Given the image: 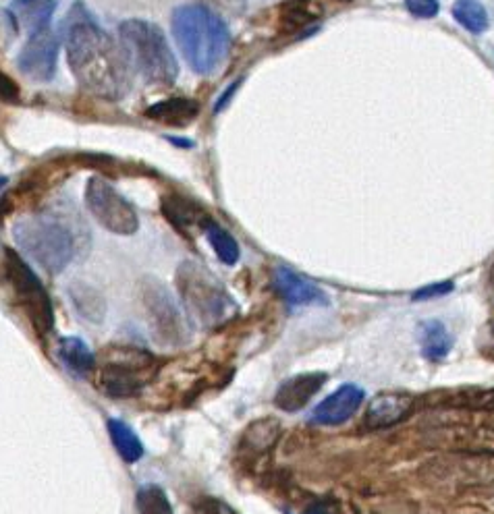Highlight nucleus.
<instances>
[{
    "instance_id": "39448f33",
    "label": "nucleus",
    "mask_w": 494,
    "mask_h": 514,
    "mask_svg": "<svg viewBox=\"0 0 494 514\" xmlns=\"http://www.w3.org/2000/svg\"><path fill=\"white\" fill-rule=\"evenodd\" d=\"M19 249L48 274H61L75 255V239L69 228L52 216H25L13 226Z\"/></svg>"
},
{
    "instance_id": "9d476101",
    "label": "nucleus",
    "mask_w": 494,
    "mask_h": 514,
    "mask_svg": "<svg viewBox=\"0 0 494 514\" xmlns=\"http://www.w3.org/2000/svg\"><path fill=\"white\" fill-rule=\"evenodd\" d=\"M59 48V36L52 32V27H48V30L32 36L19 50L17 69L32 81H52L54 75H57Z\"/></svg>"
},
{
    "instance_id": "c85d7f7f",
    "label": "nucleus",
    "mask_w": 494,
    "mask_h": 514,
    "mask_svg": "<svg viewBox=\"0 0 494 514\" xmlns=\"http://www.w3.org/2000/svg\"><path fill=\"white\" fill-rule=\"evenodd\" d=\"M239 85H241V81H235V83L231 85V88L227 90V94H223V96H221V100L216 102V112H221V110H223V108L229 104V98L235 94V90L239 88Z\"/></svg>"
},
{
    "instance_id": "0eeeda50",
    "label": "nucleus",
    "mask_w": 494,
    "mask_h": 514,
    "mask_svg": "<svg viewBox=\"0 0 494 514\" xmlns=\"http://www.w3.org/2000/svg\"><path fill=\"white\" fill-rule=\"evenodd\" d=\"M142 303L158 342L167 347L185 345L191 336V318H187L189 313L183 311L173 293L160 280L152 276L142 280Z\"/></svg>"
},
{
    "instance_id": "b1692460",
    "label": "nucleus",
    "mask_w": 494,
    "mask_h": 514,
    "mask_svg": "<svg viewBox=\"0 0 494 514\" xmlns=\"http://www.w3.org/2000/svg\"><path fill=\"white\" fill-rule=\"evenodd\" d=\"M71 297L77 307V311L90 322H100L104 318V299L88 284H73Z\"/></svg>"
},
{
    "instance_id": "ddd939ff",
    "label": "nucleus",
    "mask_w": 494,
    "mask_h": 514,
    "mask_svg": "<svg viewBox=\"0 0 494 514\" xmlns=\"http://www.w3.org/2000/svg\"><path fill=\"white\" fill-rule=\"evenodd\" d=\"M272 284H274V289H277V293L293 307L328 305V297L318 287V284H314L312 280L304 278L289 268H283V266L274 268Z\"/></svg>"
},
{
    "instance_id": "6e6552de",
    "label": "nucleus",
    "mask_w": 494,
    "mask_h": 514,
    "mask_svg": "<svg viewBox=\"0 0 494 514\" xmlns=\"http://www.w3.org/2000/svg\"><path fill=\"white\" fill-rule=\"evenodd\" d=\"M156 357L148 351L123 347L106 351L100 365V384L115 398H127L140 392L144 384L154 376Z\"/></svg>"
},
{
    "instance_id": "4468645a",
    "label": "nucleus",
    "mask_w": 494,
    "mask_h": 514,
    "mask_svg": "<svg viewBox=\"0 0 494 514\" xmlns=\"http://www.w3.org/2000/svg\"><path fill=\"white\" fill-rule=\"evenodd\" d=\"M54 11H57V0H11L5 13L15 30H21L32 38L48 30Z\"/></svg>"
},
{
    "instance_id": "412c9836",
    "label": "nucleus",
    "mask_w": 494,
    "mask_h": 514,
    "mask_svg": "<svg viewBox=\"0 0 494 514\" xmlns=\"http://www.w3.org/2000/svg\"><path fill=\"white\" fill-rule=\"evenodd\" d=\"M108 427V436L113 440L115 450L119 452L121 459L129 465L137 463L144 456V444L142 440L137 438V434L131 430V427L125 421L119 419H108L106 423Z\"/></svg>"
},
{
    "instance_id": "9b49d317",
    "label": "nucleus",
    "mask_w": 494,
    "mask_h": 514,
    "mask_svg": "<svg viewBox=\"0 0 494 514\" xmlns=\"http://www.w3.org/2000/svg\"><path fill=\"white\" fill-rule=\"evenodd\" d=\"M364 398H366V392L360 386L343 384L335 392L328 394L324 401L312 411L310 421L324 427L341 425L358 413Z\"/></svg>"
},
{
    "instance_id": "c756f323",
    "label": "nucleus",
    "mask_w": 494,
    "mask_h": 514,
    "mask_svg": "<svg viewBox=\"0 0 494 514\" xmlns=\"http://www.w3.org/2000/svg\"><path fill=\"white\" fill-rule=\"evenodd\" d=\"M301 514H328V510H326L322 504H312V506H308Z\"/></svg>"
},
{
    "instance_id": "a211bd4d",
    "label": "nucleus",
    "mask_w": 494,
    "mask_h": 514,
    "mask_svg": "<svg viewBox=\"0 0 494 514\" xmlns=\"http://www.w3.org/2000/svg\"><path fill=\"white\" fill-rule=\"evenodd\" d=\"M320 7L314 3V0H287L279 7L277 13V25L279 32L293 36L295 32L304 30L310 23H314L320 15L318 11Z\"/></svg>"
},
{
    "instance_id": "423d86ee",
    "label": "nucleus",
    "mask_w": 494,
    "mask_h": 514,
    "mask_svg": "<svg viewBox=\"0 0 494 514\" xmlns=\"http://www.w3.org/2000/svg\"><path fill=\"white\" fill-rule=\"evenodd\" d=\"M3 272L11 295L25 313L27 322L40 336L50 334L54 328V309L38 274L11 247L3 249Z\"/></svg>"
},
{
    "instance_id": "6ab92c4d",
    "label": "nucleus",
    "mask_w": 494,
    "mask_h": 514,
    "mask_svg": "<svg viewBox=\"0 0 494 514\" xmlns=\"http://www.w3.org/2000/svg\"><path fill=\"white\" fill-rule=\"evenodd\" d=\"M59 359L71 371L73 376L84 378L96 369V355L77 336H65L59 340Z\"/></svg>"
},
{
    "instance_id": "a878e982",
    "label": "nucleus",
    "mask_w": 494,
    "mask_h": 514,
    "mask_svg": "<svg viewBox=\"0 0 494 514\" xmlns=\"http://www.w3.org/2000/svg\"><path fill=\"white\" fill-rule=\"evenodd\" d=\"M405 7L411 15L420 19H432L441 11L438 0H405Z\"/></svg>"
},
{
    "instance_id": "20e7f679",
    "label": "nucleus",
    "mask_w": 494,
    "mask_h": 514,
    "mask_svg": "<svg viewBox=\"0 0 494 514\" xmlns=\"http://www.w3.org/2000/svg\"><path fill=\"white\" fill-rule=\"evenodd\" d=\"M175 284L189 318L200 326H218L237 311V303L206 266L185 260L177 268Z\"/></svg>"
},
{
    "instance_id": "4be33fe9",
    "label": "nucleus",
    "mask_w": 494,
    "mask_h": 514,
    "mask_svg": "<svg viewBox=\"0 0 494 514\" xmlns=\"http://www.w3.org/2000/svg\"><path fill=\"white\" fill-rule=\"evenodd\" d=\"M206 237H208V243L214 249L216 257L223 264L235 266L239 262V255H241L239 245H237L235 237L227 231V228H223L221 224H216V222H210L208 228H206Z\"/></svg>"
},
{
    "instance_id": "cd10ccee",
    "label": "nucleus",
    "mask_w": 494,
    "mask_h": 514,
    "mask_svg": "<svg viewBox=\"0 0 494 514\" xmlns=\"http://www.w3.org/2000/svg\"><path fill=\"white\" fill-rule=\"evenodd\" d=\"M0 83H3V100L5 102H17L19 100V88H17V83L13 81V77L3 73V75H0Z\"/></svg>"
},
{
    "instance_id": "f3484780",
    "label": "nucleus",
    "mask_w": 494,
    "mask_h": 514,
    "mask_svg": "<svg viewBox=\"0 0 494 514\" xmlns=\"http://www.w3.org/2000/svg\"><path fill=\"white\" fill-rule=\"evenodd\" d=\"M162 214L177 228L204 226V231H206L208 224L212 222L200 206L191 204L187 197L177 195V193H169L162 197Z\"/></svg>"
},
{
    "instance_id": "f03ea898",
    "label": "nucleus",
    "mask_w": 494,
    "mask_h": 514,
    "mask_svg": "<svg viewBox=\"0 0 494 514\" xmlns=\"http://www.w3.org/2000/svg\"><path fill=\"white\" fill-rule=\"evenodd\" d=\"M173 38L187 65L210 75L223 65L231 46L225 21L204 5H181L171 15Z\"/></svg>"
},
{
    "instance_id": "f8f14e48",
    "label": "nucleus",
    "mask_w": 494,
    "mask_h": 514,
    "mask_svg": "<svg viewBox=\"0 0 494 514\" xmlns=\"http://www.w3.org/2000/svg\"><path fill=\"white\" fill-rule=\"evenodd\" d=\"M326 382L328 374L324 371H308V374L293 376L279 386L277 394H274V405L285 413H297L312 401Z\"/></svg>"
},
{
    "instance_id": "1a4fd4ad",
    "label": "nucleus",
    "mask_w": 494,
    "mask_h": 514,
    "mask_svg": "<svg viewBox=\"0 0 494 514\" xmlns=\"http://www.w3.org/2000/svg\"><path fill=\"white\" fill-rule=\"evenodd\" d=\"M86 206L108 233L131 237L140 228L135 208L102 177H92L86 185Z\"/></svg>"
},
{
    "instance_id": "7ed1b4c3",
    "label": "nucleus",
    "mask_w": 494,
    "mask_h": 514,
    "mask_svg": "<svg viewBox=\"0 0 494 514\" xmlns=\"http://www.w3.org/2000/svg\"><path fill=\"white\" fill-rule=\"evenodd\" d=\"M119 42L135 71L146 83L169 90L179 77V63L160 27L146 19H127L119 25Z\"/></svg>"
},
{
    "instance_id": "5701e85b",
    "label": "nucleus",
    "mask_w": 494,
    "mask_h": 514,
    "mask_svg": "<svg viewBox=\"0 0 494 514\" xmlns=\"http://www.w3.org/2000/svg\"><path fill=\"white\" fill-rule=\"evenodd\" d=\"M453 17L472 34H482L488 30V13L478 0H457L453 5Z\"/></svg>"
},
{
    "instance_id": "393cba45",
    "label": "nucleus",
    "mask_w": 494,
    "mask_h": 514,
    "mask_svg": "<svg viewBox=\"0 0 494 514\" xmlns=\"http://www.w3.org/2000/svg\"><path fill=\"white\" fill-rule=\"evenodd\" d=\"M137 512L140 514H173L171 500L160 485L156 483H146L137 490Z\"/></svg>"
},
{
    "instance_id": "bb28decb",
    "label": "nucleus",
    "mask_w": 494,
    "mask_h": 514,
    "mask_svg": "<svg viewBox=\"0 0 494 514\" xmlns=\"http://www.w3.org/2000/svg\"><path fill=\"white\" fill-rule=\"evenodd\" d=\"M455 289V284L451 280L447 282H436V284H428V287L420 289L414 293V301H426V299H436V297H443V295H449L451 291Z\"/></svg>"
},
{
    "instance_id": "f257e3e1",
    "label": "nucleus",
    "mask_w": 494,
    "mask_h": 514,
    "mask_svg": "<svg viewBox=\"0 0 494 514\" xmlns=\"http://www.w3.org/2000/svg\"><path fill=\"white\" fill-rule=\"evenodd\" d=\"M69 69L88 94L117 102L133 85V65L121 42H115L90 17L84 3H75L67 27Z\"/></svg>"
},
{
    "instance_id": "dca6fc26",
    "label": "nucleus",
    "mask_w": 494,
    "mask_h": 514,
    "mask_svg": "<svg viewBox=\"0 0 494 514\" xmlns=\"http://www.w3.org/2000/svg\"><path fill=\"white\" fill-rule=\"evenodd\" d=\"M200 114V104L191 98H169L152 104L146 110V119L167 127H187Z\"/></svg>"
},
{
    "instance_id": "aec40b11",
    "label": "nucleus",
    "mask_w": 494,
    "mask_h": 514,
    "mask_svg": "<svg viewBox=\"0 0 494 514\" xmlns=\"http://www.w3.org/2000/svg\"><path fill=\"white\" fill-rule=\"evenodd\" d=\"M418 340L422 355L428 361H443L453 349V336L447 326L438 320H428L418 326Z\"/></svg>"
},
{
    "instance_id": "2eb2a0df",
    "label": "nucleus",
    "mask_w": 494,
    "mask_h": 514,
    "mask_svg": "<svg viewBox=\"0 0 494 514\" xmlns=\"http://www.w3.org/2000/svg\"><path fill=\"white\" fill-rule=\"evenodd\" d=\"M411 409V398L405 394H378L368 407L366 413V427L370 430H382V427H391L399 423Z\"/></svg>"
}]
</instances>
